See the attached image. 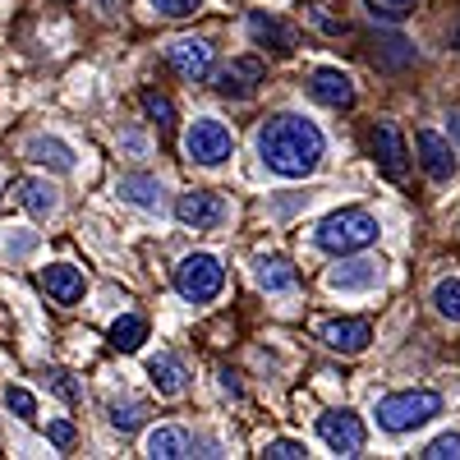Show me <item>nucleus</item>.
Listing matches in <instances>:
<instances>
[{
	"label": "nucleus",
	"instance_id": "obj_12",
	"mask_svg": "<svg viewBox=\"0 0 460 460\" xmlns=\"http://www.w3.org/2000/svg\"><path fill=\"white\" fill-rule=\"evenodd\" d=\"M309 93H314L323 106H332V111H350V106H355V84H350V74H341L336 65L314 69Z\"/></svg>",
	"mask_w": 460,
	"mask_h": 460
},
{
	"label": "nucleus",
	"instance_id": "obj_7",
	"mask_svg": "<svg viewBox=\"0 0 460 460\" xmlns=\"http://www.w3.org/2000/svg\"><path fill=\"white\" fill-rule=\"evenodd\" d=\"M373 157H377V171L387 175L392 184H405L410 180V147L401 138L396 125H377L373 129Z\"/></svg>",
	"mask_w": 460,
	"mask_h": 460
},
{
	"label": "nucleus",
	"instance_id": "obj_26",
	"mask_svg": "<svg viewBox=\"0 0 460 460\" xmlns=\"http://www.w3.org/2000/svg\"><path fill=\"white\" fill-rule=\"evenodd\" d=\"M143 419H147V405H138V401H115L111 405V424L120 429V433H134V429H143Z\"/></svg>",
	"mask_w": 460,
	"mask_h": 460
},
{
	"label": "nucleus",
	"instance_id": "obj_31",
	"mask_svg": "<svg viewBox=\"0 0 460 460\" xmlns=\"http://www.w3.org/2000/svg\"><path fill=\"white\" fill-rule=\"evenodd\" d=\"M262 456H267V460H304V442H295V438H277V442H267Z\"/></svg>",
	"mask_w": 460,
	"mask_h": 460
},
{
	"label": "nucleus",
	"instance_id": "obj_35",
	"mask_svg": "<svg viewBox=\"0 0 460 460\" xmlns=\"http://www.w3.org/2000/svg\"><path fill=\"white\" fill-rule=\"evenodd\" d=\"M451 47H456V51H460V23H456V28H451Z\"/></svg>",
	"mask_w": 460,
	"mask_h": 460
},
{
	"label": "nucleus",
	"instance_id": "obj_10",
	"mask_svg": "<svg viewBox=\"0 0 460 460\" xmlns=\"http://www.w3.org/2000/svg\"><path fill=\"white\" fill-rule=\"evenodd\" d=\"M267 79V65L258 60V56H240V60H230L221 74H217V93L221 97H253L258 93V84Z\"/></svg>",
	"mask_w": 460,
	"mask_h": 460
},
{
	"label": "nucleus",
	"instance_id": "obj_1",
	"mask_svg": "<svg viewBox=\"0 0 460 460\" xmlns=\"http://www.w3.org/2000/svg\"><path fill=\"white\" fill-rule=\"evenodd\" d=\"M323 152H327V138L314 120L304 115H272L262 129H258V157L267 171H277L281 180H304L323 166Z\"/></svg>",
	"mask_w": 460,
	"mask_h": 460
},
{
	"label": "nucleus",
	"instance_id": "obj_17",
	"mask_svg": "<svg viewBox=\"0 0 460 460\" xmlns=\"http://www.w3.org/2000/svg\"><path fill=\"white\" fill-rule=\"evenodd\" d=\"M253 281H258L267 295H281V290H290V286L299 281V272H295V262H290V258H281V253H262V258L253 262Z\"/></svg>",
	"mask_w": 460,
	"mask_h": 460
},
{
	"label": "nucleus",
	"instance_id": "obj_16",
	"mask_svg": "<svg viewBox=\"0 0 460 460\" xmlns=\"http://www.w3.org/2000/svg\"><path fill=\"white\" fill-rule=\"evenodd\" d=\"M115 194H120L125 203H134V208H143V212H157V208H162V199H166V189H162V180H157V175H147V171H129V175L115 180Z\"/></svg>",
	"mask_w": 460,
	"mask_h": 460
},
{
	"label": "nucleus",
	"instance_id": "obj_8",
	"mask_svg": "<svg viewBox=\"0 0 460 460\" xmlns=\"http://www.w3.org/2000/svg\"><path fill=\"white\" fill-rule=\"evenodd\" d=\"M377 281H382V258H359V253H345V262L332 267V277H327V286L341 295L377 290Z\"/></svg>",
	"mask_w": 460,
	"mask_h": 460
},
{
	"label": "nucleus",
	"instance_id": "obj_6",
	"mask_svg": "<svg viewBox=\"0 0 460 460\" xmlns=\"http://www.w3.org/2000/svg\"><path fill=\"white\" fill-rule=\"evenodd\" d=\"M318 438L336 451V456H359L364 451V419L350 414V410H327L318 414Z\"/></svg>",
	"mask_w": 460,
	"mask_h": 460
},
{
	"label": "nucleus",
	"instance_id": "obj_30",
	"mask_svg": "<svg viewBox=\"0 0 460 460\" xmlns=\"http://www.w3.org/2000/svg\"><path fill=\"white\" fill-rule=\"evenodd\" d=\"M5 405H10L19 419H37V396L23 392V387H5Z\"/></svg>",
	"mask_w": 460,
	"mask_h": 460
},
{
	"label": "nucleus",
	"instance_id": "obj_15",
	"mask_svg": "<svg viewBox=\"0 0 460 460\" xmlns=\"http://www.w3.org/2000/svg\"><path fill=\"white\" fill-rule=\"evenodd\" d=\"M42 290L56 304H74V299H84L88 277H84V267H74V262H51V267H42Z\"/></svg>",
	"mask_w": 460,
	"mask_h": 460
},
{
	"label": "nucleus",
	"instance_id": "obj_36",
	"mask_svg": "<svg viewBox=\"0 0 460 460\" xmlns=\"http://www.w3.org/2000/svg\"><path fill=\"white\" fill-rule=\"evenodd\" d=\"M451 129H456V138H460V111L451 115Z\"/></svg>",
	"mask_w": 460,
	"mask_h": 460
},
{
	"label": "nucleus",
	"instance_id": "obj_5",
	"mask_svg": "<svg viewBox=\"0 0 460 460\" xmlns=\"http://www.w3.org/2000/svg\"><path fill=\"white\" fill-rule=\"evenodd\" d=\"M184 152H189V162H194V166H221L230 152H235V138H230V129L221 120L199 115V120L184 129Z\"/></svg>",
	"mask_w": 460,
	"mask_h": 460
},
{
	"label": "nucleus",
	"instance_id": "obj_21",
	"mask_svg": "<svg viewBox=\"0 0 460 460\" xmlns=\"http://www.w3.org/2000/svg\"><path fill=\"white\" fill-rule=\"evenodd\" d=\"M249 32H253V42H262V47H272V51H295V28L290 23H281V19H272V14H249Z\"/></svg>",
	"mask_w": 460,
	"mask_h": 460
},
{
	"label": "nucleus",
	"instance_id": "obj_23",
	"mask_svg": "<svg viewBox=\"0 0 460 460\" xmlns=\"http://www.w3.org/2000/svg\"><path fill=\"white\" fill-rule=\"evenodd\" d=\"M14 194H19V203H23L32 217H51L56 203H60V199H56V189H51L47 180H19V184H14Z\"/></svg>",
	"mask_w": 460,
	"mask_h": 460
},
{
	"label": "nucleus",
	"instance_id": "obj_19",
	"mask_svg": "<svg viewBox=\"0 0 460 460\" xmlns=\"http://www.w3.org/2000/svg\"><path fill=\"white\" fill-rule=\"evenodd\" d=\"M143 451H147L152 460H180V456H194V442H189V433H184V429L162 424V429H152V433H147Z\"/></svg>",
	"mask_w": 460,
	"mask_h": 460
},
{
	"label": "nucleus",
	"instance_id": "obj_18",
	"mask_svg": "<svg viewBox=\"0 0 460 460\" xmlns=\"http://www.w3.org/2000/svg\"><path fill=\"white\" fill-rule=\"evenodd\" d=\"M147 377H152V387H157L162 396H184V387H189V373H184V364L171 350L147 359Z\"/></svg>",
	"mask_w": 460,
	"mask_h": 460
},
{
	"label": "nucleus",
	"instance_id": "obj_27",
	"mask_svg": "<svg viewBox=\"0 0 460 460\" xmlns=\"http://www.w3.org/2000/svg\"><path fill=\"white\" fill-rule=\"evenodd\" d=\"M138 102H143V111H147V115H152V120H157L162 129H171V125H175V106H171V97H162V93L143 88V93H138Z\"/></svg>",
	"mask_w": 460,
	"mask_h": 460
},
{
	"label": "nucleus",
	"instance_id": "obj_20",
	"mask_svg": "<svg viewBox=\"0 0 460 460\" xmlns=\"http://www.w3.org/2000/svg\"><path fill=\"white\" fill-rule=\"evenodd\" d=\"M28 162H37V166H51V171L69 175V171H74V152H69V143H60V138L37 134V138H28Z\"/></svg>",
	"mask_w": 460,
	"mask_h": 460
},
{
	"label": "nucleus",
	"instance_id": "obj_9",
	"mask_svg": "<svg viewBox=\"0 0 460 460\" xmlns=\"http://www.w3.org/2000/svg\"><path fill=\"white\" fill-rule=\"evenodd\" d=\"M175 217H180V226H189V230H217V226L226 221V199L212 194V189H194V194H184V199L175 203Z\"/></svg>",
	"mask_w": 460,
	"mask_h": 460
},
{
	"label": "nucleus",
	"instance_id": "obj_25",
	"mask_svg": "<svg viewBox=\"0 0 460 460\" xmlns=\"http://www.w3.org/2000/svg\"><path fill=\"white\" fill-rule=\"evenodd\" d=\"M433 304H438V314H442V318L460 323V277L438 281V286H433Z\"/></svg>",
	"mask_w": 460,
	"mask_h": 460
},
{
	"label": "nucleus",
	"instance_id": "obj_28",
	"mask_svg": "<svg viewBox=\"0 0 460 460\" xmlns=\"http://www.w3.org/2000/svg\"><path fill=\"white\" fill-rule=\"evenodd\" d=\"M460 456V433H442L424 447V460H456Z\"/></svg>",
	"mask_w": 460,
	"mask_h": 460
},
{
	"label": "nucleus",
	"instance_id": "obj_13",
	"mask_svg": "<svg viewBox=\"0 0 460 460\" xmlns=\"http://www.w3.org/2000/svg\"><path fill=\"white\" fill-rule=\"evenodd\" d=\"M318 336L332 345V350H341V355H364L368 341H373V327L364 318H336V323H323Z\"/></svg>",
	"mask_w": 460,
	"mask_h": 460
},
{
	"label": "nucleus",
	"instance_id": "obj_2",
	"mask_svg": "<svg viewBox=\"0 0 460 460\" xmlns=\"http://www.w3.org/2000/svg\"><path fill=\"white\" fill-rule=\"evenodd\" d=\"M373 240H377V217L364 212V208H341V212L323 217L318 230H314V244H318L323 253H336V258L364 253Z\"/></svg>",
	"mask_w": 460,
	"mask_h": 460
},
{
	"label": "nucleus",
	"instance_id": "obj_11",
	"mask_svg": "<svg viewBox=\"0 0 460 460\" xmlns=\"http://www.w3.org/2000/svg\"><path fill=\"white\" fill-rule=\"evenodd\" d=\"M166 60L175 74H184V79H208L212 74V47L203 42V37H175V42L166 47Z\"/></svg>",
	"mask_w": 460,
	"mask_h": 460
},
{
	"label": "nucleus",
	"instance_id": "obj_4",
	"mask_svg": "<svg viewBox=\"0 0 460 460\" xmlns=\"http://www.w3.org/2000/svg\"><path fill=\"white\" fill-rule=\"evenodd\" d=\"M221 286H226V267H221L217 253H189V258H180V267H175V290H180L189 304L217 299Z\"/></svg>",
	"mask_w": 460,
	"mask_h": 460
},
{
	"label": "nucleus",
	"instance_id": "obj_3",
	"mask_svg": "<svg viewBox=\"0 0 460 460\" xmlns=\"http://www.w3.org/2000/svg\"><path fill=\"white\" fill-rule=\"evenodd\" d=\"M373 414H377V424L387 429V433H414V429L433 424V419L442 414V396L429 392V387H419V392H392V396L377 401Z\"/></svg>",
	"mask_w": 460,
	"mask_h": 460
},
{
	"label": "nucleus",
	"instance_id": "obj_34",
	"mask_svg": "<svg viewBox=\"0 0 460 460\" xmlns=\"http://www.w3.org/2000/svg\"><path fill=\"white\" fill-rule=\"evenodd\" d=\"M387 5H392V10H401V14H410V10H414V0H387Z\"/></svg>",
	"mask_w": 460,
	"mask_h": 460
},
{
	"label": "nucleus",
	"instance_id": "obj_14",
	"mask_svg": "<svg viewBox=\"0 0 460 460\" xmlns=\"http://www.w3.org/2000/svg\"><path fill=\"white\" fill-rule=\"evenodd\" d=\"M414 147H419V166H424L433 180H451V175H456V152H451V143H447L442 134L419 129V134H414Z\"/></svg>",
	"mask_w": 460,
	"mask_h": 460
},
{
	"label": "nucleus",
	"instance_id": "obj_32",
	"mask_svg": "<svg viewBox=\"0 0 460 460\" xmlns=\"http://www.w3.org/2000/svg\"><path fill=\"white\" fill-rule=\"evenodd\" d=\"M42 377L51 382V392H56L60 401H69V405H74V401H79V387H74V382H69V373H65V368H47Z\"/></svg>",
	"mask_w": 460,
	"mask_h": 460
},
{
	"label": "nucleus",
	"instance_id": "obj_24",
	"mask_svg": "<svg viewBox=\"0 0 460 460\" xmlns=\"http://www.w3.org/2000/svg\"><path fill=\"white\" fill-rule=\"evenodd\" d=\"M143 341H147V323L138 314H125V318L111 323V345L115 350H138Z\"/></svg>",
	"mask_w": 460,
	"mask_h": 460
},
{
	"label": "nucleus",
	"instance_id": "obj_33",
	"mask_svg": "<svg viewBox=\"0 0 460 460\" xmlns=\"http://www.w3.org/2000/svg\"><path fill=\"white\" fill-rule=\"evenodd\" d=\"M47 438H51L56 447H74V424H69V419H51V424H47Z\"/></svg>",
	"mask_w": 460,
	"mask_h": 460
},
{
	"label": "nucleus",
	"instance_id": "obj_29",
	"mask_svg": "<svg viewBox=\"0 0 460 460\" xmlns=\"http://www.w3.org/2000/svg\"><path fill=\"white\" fill-rule=\"evenodd\" d=\"M152 10L166 14V19H189V14L203 10V0H152Z\"/></svg>",
	"mask_w": 460,
	"mask_h": 460
},
{
	"label": "nucleus",
	"instance_id": "obj_22",
	"mask_svg": "<svg viewBox=\"0 0 460 460\" xmlns=\"http://www.w3.org/2000/svg\"><path fill=\"white\" fill-rule=\"evenodd\" d=\"M373 60L382 69H410L414 65V47L405 42V37H396V32H382L373 42Z\"/></svg>",
	"mask_w": 460,
	"mask_h": 460
}]
</instances>
